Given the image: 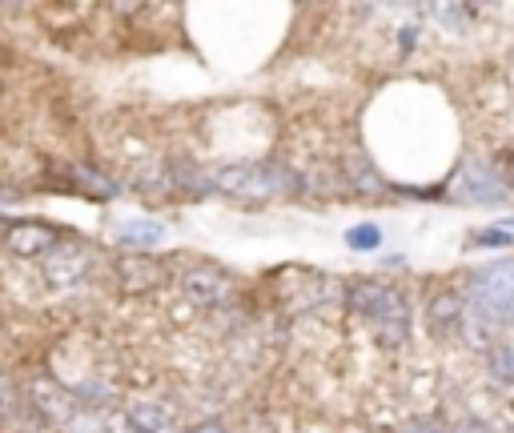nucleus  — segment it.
Listing matches in <instances>:
<instances>
[{
  "mask_svg": "<svg viewBox=\"0 0 514 433\" xmlns=\"http://www.w3.org/2000/svg\"><path fill=\"white\" fill-rule=\"evenodd\" d=\"M213 185L229 197H278L294 193L298 177L286 165H229L213 173Z\"/></svg>",
  "mask_w": 514,
  "mask_h": 433,
  "instance_id": "4",
  "label": "nucleus"
},
{
  "mask_svg": "<svg viewBox=\"0 0 514 433\" xmlns=\"http://www.w3.org/2000/svg\"><path fill=\"white\" fill-rule=\"evenodd\" d=\"M350 309L382 337V345L398 349L410 337V305L394 285L382 281H354L350 285Z\"/></svg>",
  "mask_w": 514,
  "mask_h": 433,
  "instance_id": "1",
  "label": "nucleus"
},
{
  "mask_svg": "<svg viewBox=\"0 0 514 433\" xmlns=\"http://www.w3.org/2000/svg\"><path fill=\"white\" fill-rule=\"evenodd\" d=\"M510 309H514V257L482 265L466 289V317L474 321L498 325L510 317Z\"/></svg>",
  "mask_w": 514,
  "mask_h": 433,
  "instance_id": "3",
  "label": "nucleus"
},
{
  "mask_svg": "<svg viewBox=\"0 0 514 433\" xmlns=\"http://www.w3.org/2000/svg\"><path fill=\"white\" fill-rule=\"evenodd\" d=\"M61 245V233L45 221H13L5 229V249L17 257H49Z\"/></svg>",
  "mask_w": 514,
  "mask_h": 433,
  "instance_id": "7",
  "label": "nucleus"
},
{
  "mask_svg": "<svg viewBox=\"0 0 514 433\" xmlns=\"http://www.w3.org/2000/svg\"><path fill=\"white\" fill-rule=\"evenodd\" d=\"M117 237H121L125 245L149 249V245H161V241H165V229H161V221H125V225L117 229Z\"/></svg>",
  "mask_w": 514,
  "mask_h": 433,
  "instance_id": "12",
  "label": "nucleus"
},
{
  "mask_svg": "<svg viewBox=\"0 0 514 433\" xmlns=\"http://www.w3.org/2000/svg\"><path fill=\"white\" fill-rule=\"evenodd\" d=\"M510 433H514V429H510Z\"/></svg>",
  "mask_w": 514,
  "mask_h": 433,
  "instance_id": "18",
  "label": "nucleus"
},
{
  "mask_svg": "<svg viewBox=\"0 0 514 433\" xmlns=\"http://www.w3.org/2000/svg\"><path fill=\"white\" fill-rule=\"evenodd\" d=\"M113 273H117V285H121L125 293L157 289V285L169 277L165 265H161L157 257H149V253H121V257L113 261Z\"/></svg>",
  "mask_w": 514,
  "mask_h": 433,
  "instance_id": "8",
  "label": "nucleus"
},
{
  "mask_svg": "<svg viewBox=\"0 0 514 433\" xmlns=\"http://www.w3.org/2000/svg\"><path fill=\"white\" fill-rule=\"evenodd\" d=\"M17 409H21V393L5 373H0V421H13Z\"/></svg>",
  "mask_w": 514,
  "mask_h": 433,
  "instance_id": "14",
  "label": "nucleus"
},
{
  "mask_svg": "<svg viewBox=\"0 0 514 433\" xmlns=\"http://www.w3.org/2000/svg\"><path fill=\"white\" fill-rule=\"evenodd\" d=\"M506 321H510V325H514V309H510V317H506Z\"/></svg>",
  "mask_w": 514,
  "mask_h": 433,
  "instance_id": "17",
  "label": "nucleus"
},
{
  "mask_svg": "<svg viewBox=\"0 0 514 433\" xmlns=\"http://www.w3.org/2000/svg\"><path fill=\"white\" fill-rule=\"evenodd\" d=\"M450 189H454L458 201H470V205H494V201L506 197L502 181H498L490 169H482V165H466Z\"/></svg>",
  "mask_w": 514,
  "mask_h": 433,
  "instance_id": "9",
  "label": "nucleus"
},
{
  "mask_svg": "<svg viewBox=\"0 0 514 433\" xmlns=\"http://www.w3.org/2000/svg\"><path fill=\"white\" fill-rule=\"evenodd\" d=\"M474 245H482V249H506L510 245V233L506 229H478L474 233Z\"/></svg>",
  "mask_w": 514,
  "mask_h": 433,
  "instance_id": "15",
  "label": "nucleus"
},
{
  "mask_svg": "<svg viewBox=\"0 0 514 433\" xmlns=\"http://www.w3.org/2000/svg\"><path fill=\"white\" fill-rule=\"evenodd\" d=\"M125 421L137 429V433H177V421L165 405L157 401H129L125 405Z\"/></svg>",
  "mask_w": 514,
  "mask_h": 433,
  "instance_id": "11",
  "label": "nucleus"
},
{
  "mask_svg": "<svg viewBox=\"0 0 514 433\" xmlns=\"http://www.w3.org/2000/svg\"><path fill=\"white\" fill-rule=\"evenodd\" d=\"M93 249L89 245H57L49 257H45V277L57 285V289H73L81 285L89 273H93Z\"/></svg>",
  "mask_w": 514,
  "mask_h": 433,
  "instance_id": "6",
  "label": "nucleus"
},
{
  "mask_svg": "<svg viewBox=\"0 0 514 433\" xmlns=\"http://www.w3.org/2000/svg\"><path fill=\"white\" fill-rule=\"evenodd\" d=\"M177 285H181V293L193 301V305H201V309H213V305H221V301H229L233 297V281H229V273H221L217 265H189L181 277H177Z\"/></svg>",
  "mask_w": 514,
  "mask_h": 433,
  "instance_id": "5",
  "label": "nucleus"
},
{
  "mask_svg": "<svg viewBox=\"0 0 514 433\" xmlns=\"http://www.w3.org/2000/svg\"><path fill=\"white\" fill-rule=\"evenodd\" d=\"M462 317H466V297L454 293V289H442V293L426 305V325H430V333H438V337L454 333V329L462 325Z\"/></svg>",
  "mask_w": 514,
  "mask_h": 433,
  "instance_id": "10",
  "label": "nucleus"
},
{
  "mask_svg": "<svg viewBox=\"0 0 514 433\" xmlns=\"http://www.w3.org/2000/svg\"><path fill=\"white\" fill-rule=\"evenodd\" d=\"M346 245H350L354 253H374V249L382 245V229H378V225H354V229L346 233Z\"/></svg>",
  "mask_w": 514,
  "mask_h": 433,
  "instance_id": "13",
  "label": "nucleus"
},
{
  "mask_svg": "<svg viewBox=\"0 0 514 433\" xmlns=\"http://www.w3.org/2000/svg\"><path fill=\"white\" fill-rule=\"evenodd\" d=\"M189 433H229V429H225L221 421H201V425H193Z\"/></svg>",
  "mask_w": 514,
  "mask_h": 433,
  "instance_id": "16",
  "label": "nucleus"
},
{
  "mask_svg": "<svg viewBox=\"0 0 514 433\" xmlns=\"http://www.w3.org/2000/svg\"><path fill=\"white\" fill-rule=\"evenodd\" d=\"M29 405H33L45 421L61 425L65 433H105L101 421H97V413H93V405H85L77 393H69V389H65L61 381H53L49 373H37V377H33V385H29Z\"/></svg>",
  "mask_w": 514,
  "mask_h": 433,
  "instance_id": "2",
  "label": "nucleus"
}]
</instances>
